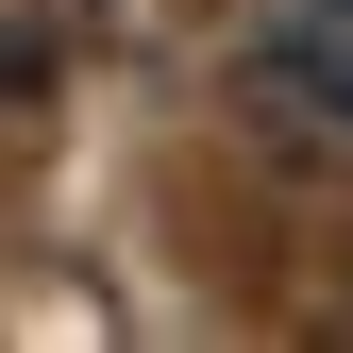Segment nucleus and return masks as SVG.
<instances>
[{"label": "nucleus", "mask_w": 353, "mask_h": 353, "mask_svg": "<svg viewBox=\"0 0 353 353\" xmlns=\"http://www.w3.org/2000/svg\"><path fill=\"white\" fill-rule=\"evenodd\" d=\"M34 84H51V51H34V34H0V101H34Z\"/></svg>", "instance_id": "nucleus-1"}]
</instances>
